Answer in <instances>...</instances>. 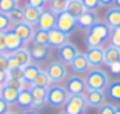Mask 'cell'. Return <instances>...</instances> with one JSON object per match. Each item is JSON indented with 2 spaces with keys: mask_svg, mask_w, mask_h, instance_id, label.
Here are the masks:
<instances>
[{
  "mask_svg": "<svg viewBox=\"0 0 120 114\" xmlns=\"http://www.w3.org/2000/svg\"><path fill=\"white\" fill-rule=\"evenodd\" d=\"M56 28L65 32L66 36H71L77 28V19L72 17L69 12H62L56 15Z\"/></svg>",
  "mask_w": 120,
  "mask_h": 114,
  "instance_id": "cell-5",
  "label": "cell"
},
{
  "mask_svg": "<svg viewBox=\"0 0 120 114\" xmlns=\"http://www.w3.org/2000/svg\"><path fill=\"white\" fill-rule=\"evenodd\" d=\"M86 57H88V62L92 68H100L105 63V48L103 46L89 48L86 51Z\"/></svg>",
  "mask_w": 120,
  "mask_h": 114,
  "instance_id": "cell-10",
  "label": "cell"
},
{
  "mask_svg": "<svg viewBox=\"0 0 120 114\" xmlns=\"http://www.w3.org/2000/svg\"><path fill=\"white\" fill-rule=\"evenodd\" d=\"M120 62V48L117 46H109L105 48V65L108 66H112L114 63H119Z\"/></svg>",
  "mask_w": 120,
  "mask_h": 114,
  "instance_id": "cell-22",
  "label": "cell"
},
{
  "mask_svg": "<svg viewBox=\"0 0 120 114\" xmlns=\"http://www.w3.org/2000/svg\"><path fill=\"white\" fill-rule=\"evenodd\" d=\"M32 62H45L51 56V46H43V45H32L29 49Z\"/></svg>",
  "mask_w": 120,
  "mask_h": 114,
  "instance_id": "cell-18",
  "label": "cell"
},
{
  "mask_svg": "<svg viewBox=\"0 0 120 114\" xmlns=\"http://www.w3.org/2000/svg\"><path fill=\"white\" fill-rule=\"evenodd\" d=\"M66 5H68V0H49L48 2V9L52 14L59 15L62 12H66Z\"/></svg>",
  "mask_w": 120,
  "mask_h": 114,
  "instance_id": "cell-27",
  "label": "cell"
},
{
  "mask_svg": "<svg viewBox=\"0 0 120 114\" xmlns=\"http://www.w3.org/2000/svg\"><path fill=\"white\" fill-rule=\"evenodd\" d=\"M68 97H69V94H68L66 88L65 86H60V85H51L49 88H48V96H46V102H48V105L52 108H62L65 106V103H66Z\"/></svg>",
  "mask_w": 120,
  "mask_h": 114,
  "instance_id": "cell-3",
  "label": "cell"
},
{
  "mask_svg": "<svg viewBox=\"0 0 120 114\" xmlns=\"http://www.w3.org/2000/svg\"><path fill=\"white\" fill-rule=\"evenodd\" d=\"M11 29H12V32L23 42V45H26L28 42H31L32 34H34V28H32L31 25H28L26 22H20V23L14 25Z\"/></svg>",
  "mask_w": 120,
  "mask_h": 114,
  "instance_id": "cell-9",
  "label": "cell"
},
{
  "mask_svg": "<svg viewBox=\"0 0 120 114\" xmlns=\"http://www.w3.org/2000/svg\"><path fill=\"white\" fill-rule=\"evenodd\" d=\"M71 68H72V71L77 72V74H85V72H88L91 65H89V62H88L86 54L79 53L77 56H75V59L71 62Z\"/></svg>",
  "mask_w": 120,
  "mask_h": 114,
  "instance_id": "cell-14",
  "label": "cell"
},
{
  "mask_svg": "<svg viewBox=\"0 0 120 114\" xmlns=\"http://www.w3.org/2000/svg\"><path fill=\"white\" fill-rule=\"evenodd\" d=\"M6 76H8V77H11V79L22 80V79H23V68H22V66H17V68H12V69H8Z\"/></svg>",
  "mask_w": 120,
  "mask_h": 114,
  "instance_id": "cell-37",
  "label": "cell"
},
{
  "mask_svg": "<svg viewBox=\"0 0 120 114\" xmlns=\"http://www.w3.org/2000/svg\"><path fill=\"white\" fill-rule=\"evenodd\" d=\"M86 108V100L85 94H79V96H69L65 103V113L66 114H85Z\"/></svg>",
  "mask_w": 120,
  "mask_h": 114,
  "instance_id": "cell-6",
  "label": "cell"
},
{
  "mask_svg": "<svg viewBox=\"0 0 120 114\" xmlns=\"http://www.w3.org/2000/svg\"><path fill=\"white\" fill-rule=\"evenodd\" d=\"M45 71L48 74V77L51 79V83H56V85H59V83H62L63 80L68 79V68L60 60H52Z\"/></svg>",
  "mask_w": 120,
  "mask_h": 114,
  "instance_id": "cell-4",
  "label": "cell"
},
{
  "mask_svg": "<svg viewBox=\"0 0 120 114\" xmlns=\"http://www.w3.org/2000/svg\"><path fill=\"white\" fill-rule=\"evenodd\" d=\"M42 8H35V6H29V5H25L23 8V22H26L28 25L34 26L37 25V22L40 19V14H42Z\"/></svg>",
  "mask_w": 120,
  "mask_h": 114,
  "instance_id": "cell-15",
  "label": "cell"
},
{
  "mask_svg": "<svg viewBox=\"0 0 120 114\" xmlns=\"http://www.w3.org/2000/svg\"><path fill=\"white\" fill-rule=\"evenodd\" d=\"M2 89H3V86L0 85V96H2Z\"/></svg>",
  "mask_w": 120,
  "mask_h": 114,
  "instance_id": "cell-51",
  "label": "cell"
},
{
  "mask_svg": "<svg viewBox=\"0 0 120 114\" xmlns=\"http://www.w3.org/2000/svg\"><path fill=\"white\" fill-rule=\"evenodd\" d=\"M8 108H9V105H8L6 102H5V100L0 97V114H5V113L8 111Z\"/></svg>",
  "mask_w": 120,
  "mask_h": 114,
  "instance_id": "cell-43",
  "label": "cell"
},
{
  "mask_svg": "<svg viewBox=\"0 0 120 114\" xmlns=\"http://www.w3.org/2000/svg\"><path fill=\"white\" fill-rule=\"evenodd\" d=\"M17 6V0H0V12H3V14H9Z\"/></svg>",
  "mask_w": 120,
  "mask_h": 114,
  "instance_id": "cell-32",
  "label": "cell"
},
{
  "mask_svg": "<svg viewBox=\"0 0 120 114\" xmlns=\"http://www.w3.org/2000/svg\"><path fill=\"white\" fill-rule=\"evenodd\" d=\"M60 114H66V113H65V111H63V113H60Z\"/></svg>",
  "mask_w": 120,
  "mask_h": 114,
  "instance_id": "cell-52",
  "label": "cell"
},
{
  "mask_svg": "<svg viewBox=\"0 0 120 114\" xmlns=\"http://www.w3.org/2000/svg\"><path fill=\"white\" fill-rule=\"evenodd\" d=\"M109 45L120 48V26L111 29V32H109Z\"/></svg>",
  "mask_w": 120,
  "mask_h": 114,
  "instance_id": "cell-33",
  "label": "cell"
},
{
  "mask_svg": "<svg viewBox=\"0 0 120 114\" xmlns=\"http://www.w3.org/2000/svg\"><path fill=\"white\" fill-rule=\"evenodd\" d=\"M34 86H40V88H49L51 86V79L48 77V74H46V71L45 69H40L39 71V74L35 76V79H34Z\"/></svg>",
  "mask_w": 120,
  "mask_h": 114,
  "instance_id": "cell-28",
  "label": "cell"
},
{
  "mask_svg": "<svg viewBox=\"0 0 120 114\" xmlns=\"http://www.w3.org/2000/svg\"><path fill=\"white\" fill-rule=\"evenodd\" d=\"M40 69H42V68H40L39 65H35V63H31V65H28V66H25L23 68V79H25V80H29V82H34L35 76L39 74Z\"/></svg>",
  "mask_w": 120,
  "mask_h": 114,
  "instance_id": "cell-29",
  "label": "cell"
},
{
  "mask_svg": "<svg viewBox=\"0 0 120 114\" xmlns=\"http://www.w3.org/2000/svg\"><path fill=\"white\" fill-rule=\"evenodd\" d=\"M17 2H19V0H17Z\"/></svg>",
  "mask_w": 120,
  "mask_h": 114,
  "instance_id": "cell-53",
  "label": "cell"
},
{
  "mask_svg": "<svg viewBox=\"0 0 120 114\" xmlns=\"http://www.w3.org/2000/svg\"><path fill=\"white\" fill-rule=\"evenodd\" d=\"M100 6H109L111 3H114V0H99Z\"/></svg>",
  "mask_w": 120,
  "mask_h": 114,
  "instance_id": "cell-46",
  "label": "cell"
},
{
  "mask_svg": "<svg viewBox=\"0 0 120 114\" xmlns=\"http://www.w3.org/2000/svg\"><path fill=\"white\" fill-rule=\"evenodd\" d=\"M66 12H69L72 17H80L83 12H86L85 6L82 3V0H68V5H66Z\"/></svg>",
  "mask_w": 120,
  "mask_h": 114,
  "instance_id": "cell-23",
  "label": "cell"
},
{
  "mask_svg": "<svg viewBox=\"0 0 120 114\" xmlns=\"http://www.w3.org/2000/svg\"><path fill=\"white\" fill-rule=\"evenodd\" d=\"M95 22H97V15L94 12H91V11H86L80 17H77V28L83 29V31H88Z\"/></svg>",
  "mask_w": 120,
  "mask_h": 114,
  "instance_id": "cell-21",
  "label": "cell"
},
{
  "mask_svg": "<svg viewBox=\"0 0 120 114\" xmlns=\"http://www.w3.org/2000/svg\"><path fill=\"white\" fill-rule=\"evenodd\" d=\"M86 88L88 89H97V91H105L109 85L108 80V74L100 68H92L91 71H88L85 77Z\"/></svg>",
  "mask_w": 120,
  "mask_h": 114,
  "instance_id": "cell-2",
  "label": "cell"
},
{
  "mask_svg": "<svg viewBox=\"0 0 120 114\" xmlns=\"http://www.w3.org/2000/svg\"><path fill=\"white\" fill-rule=\"evenodd\" d=\"M114 6L120 8V0H114Z\"/></svg>",
  "mask_w": 120,
  "mask_h": 114,
  "instance_id": "cell-48",
  "label": "cell"
},
{
  "mask_svg": "<svg viewBox=\"0 0 120 114\" xmlns=\"http://www.w3.org/2000/svg\"><path fill=\"white\" fill-rule=\"evenodd\" d=\"M20 82H22V80L6 77V82H5V85H3V86H9V88H14V89H19V91H20Z\"/></svg>",
  "mask_w": 120,
  "mask_h": 114,
  "instance_id": "cell-39",
  "label": "cell"
},
{
  "mask_svg": "<svg viewBox=\"0 0 120 114\" xmlns=\"http://www.w3.org/2000/svg\"><path fill=\"white\" fill-rule=\"evenodd\" d=\"M5 114H19V113H15V111H6Z\"/></svg>",
  "mask_w": 120,
  "mask_h": 114,
  "instance_id": "cell-49",
  "label": "cell"
},
{
  "mask_svg": "<svg viewBox=\"0 0 120 114\" xmlns=\"http://www.w3.org/2000/svg\"><path fill=\"white\" fill-rule=\"evenodd\" d=\"M108 97L112 102H120V80L111 82L108 85Z\"/></svg>",
  "mask_w": 120,
  "mask_h": 114,
  "instance_id": "cell-30",
  "label": "cell"
},
{
  "mask_svg": "<svg viewBox=\"0 0 120 114\" xmlns=\"http://www.w3.org/2000/svg\"><path fill=\"white\" fill-rule=\"evenodd\" d=\"M5 46H6V51L11 54V53H14V51L20 49L23 46V42L12 32V29H8L5 32Z\"/></svg>",
  "mask_w": 120,
  "mask_h": 114,
  "instance_id": "cell-17",
  "label": "cell"
},
{
  "mask_svg": "<svg viewBox=\"0 0 120 114\" xmlns=\"http://www.w3.org/2000/svg\"><path fill=\"white\" fill-rule=\"evenodd\" d=\"M8 63H9V54L0 53V71L8 72Z\"/></svg>",
  "mask_w": 120,
  "mask_h": 114,
  "instance_id": "cell-38",
  "label": "cell"
},
{
  "mask_svg": "<svg viewBox=\"0 0 120 114\" xmlns=\"http://www.w3.org/2000/svg\"><path fill=\"white\" fill-rule=\"evenodd\" d=\"M6 77H8L6 72L0 71V85H2V86H3V85H5V82H6Z\"/></svg>",
  "mask_w": 120,
  "mask_h": 114,
  "instance_id": "cell-45",
  "label": "cell"
},
{
  "mask_svg": "<svg viewBox=\"0 0 120 114\" xmlns=\"http://www.w3.org/2000/svg\"><path fill=\"white\" fill-rule=\"evenodd\" d=\"M32 45H43V46H49V36H48V31H43V29H35L34 34H32L31 39Z\"/></svg>",
  "mask_w": 120,
  "mask_h": 114,
  "instance_id": "cell-25",
  "label": "cell"
},
{
  "mask_svg": "<svg viewBox=\"0 0 120 114\" xmlns=\"http://www.w3.org/2000/svg\"><path fill=\"white\" fill-rule=\"evenodd\" d=\"M8 17H9V22H11L12 26L20 23V22H23V8H19V6L14 8V9L8 14Z\"/></svg>",
  "mask_w": 120,
  "mask_h": 114,
  "instance_id": "cell-31",
  "label": "cell"
},
{
  "mask_svg": "<svg viewBox=\"0 0 120 114\" xmlns=\"http://www.w3.org/2000/svg\"><path fill=\"white\" fill-rule=\"evenodd\" d=\"M66 91L69 96H79V94H85L86 93V82L85 79L80 76H72V77L66 79Z\"/></svg>",
  "mask_w": 120,
  "mask_h": 114,
  "instance_id": "cell-7",
  "label": "cell"
},
{
  "mask_svg": "<svg viewBox=\"0 0 120 114\" xmlns=\"http://www.w3.org/2000/svg\"><path fill=\"white\" fill-rule=\"evenodd\" d=\"M19 89H14V88H9V86H3L2 89V99L6 102L8 105H14L17 103V97H19Z\"/></svg>",
  "mask_w": 120,
  "mask_h": 114,
  "instance_id": "cell-26",
  "label": "cell"
},
{
  "mask_svg": "<svg viewBox=\"0 0 120 114\" xmlns=\"http://www.w3.org/2000/svg\"><path fill=\"white\" fill-rule=\"evenodd\" d=\"M23 114H40V113H39L37 110H32V108H31V110H26Z\"/></svg>",
  "mask_w": 120,
  "mask_h": 114,
  "instance_id": "cell-47",
  "label": "cell"
},
{
  "mask_svg": "<svg viewBox=\"0 0 120 114\" xmlns=\"http://www.w3.org/2000/svg\"><path fill=\"white\" fill-rule=\"evenodd\" d=\"M0 53H6V46H5V32L0 31Z\"/></svg>",
  "mask_w": 120,
  "mask_h": 114,
  "instance_id": "cell-42",
  "label": "cell"
},
{
  "mask_svg": "<svg viewBox=\"0 0 120 114\" xmlns=\"http://www.w3.org/2000/svg\"><path fill=\"white\" fill-rule=\"evenodd\" d=\"M109 69L112 71V74H114V76H117V74L120 72V62H119V63H114L112 66H109Z\"/></svg>",
  "mask_w": 120,
  "mask_h": 114,
  "instance_id": "cell-44",
  "label": "cell"
},
{
  "mask_svg": "<svg viewBox=\"0 0 120 114\" xmlns=\"http://www.w3.org/2000/svg\"><path fill=\"white\" fill-rule=\"evenodd\" d=\"M109 26L106 25L105 22H100L97 20L91 28L86 31V36H85V45L89 48H97V46H102L105 40L109 37Z\"/></svg>",
  "mask_w": 120,
  "mask_h": 114,
  "instance_id": "cell-1",
  "label": "cell"
},
{
  "mask_svg": "<svg viewBox=\"0 0 120 114\" xmlns=\"http://www.w3.org/2000/svg\"><path fill=\"white\" fill-rule=\"evenodd\" d=\"M49 0H26V5H29V6H35V8H42L45 6L46 3H48Z\"/></svg>",
  "mask_w": 120,
  "mask_h": 114,
  "instance_id": "cell-40",
  "label": "cell"
},
{
  "mask_svg": "<svg viewBox=\"0 0 120 114\" xmlns=\"http://www.w3.org/2000/svg\"><path fill=\"white\" fill-rule=\"evenodd\" d=\"M48 36H49V46L51 48H60V46H63L65 43L69 42V36H66L65 32H62L57 28L49 31Z\"/></svg>",
  "mask_w": 120,
  "mask_h": 114,
  "instance_id": "cell-16",
  "label": "cell"
},
{
  "mask_svg": "<svg viewBox=\"0 0 120 114\" xmlns=\"http://www.w3.org/2000/svg\"><path fill=\"white\" fill-rule=\"evenodd\" d=\"M37 28L43 29V31H48V32L52 31L56 28V14H52L49 9H43L39 22H37Z\"/></svg>",
  "mask_w": 120,
  "mask_h": 114,
  "instance_id": "cell-13",
  "label": "cell"
},
{
  "mask_svg": "<svg viewBox=\"0 0 120 114\" xmlns=\"http://www.w3.org/2000/svg\"><path fill=\"white\" fill-rule=\"evenodd\" d=\"M11 28H12V25H11L8 14H3V12H0V31L6 32L8 29H11Z\"/></svg>",
  "mask_w": 120,
  "mask_h": 114,
  "instance_id": "cell-34",
  "label": "cell"
},
{
  "mask_svg": "<svg viewBox=\"0 0 120 114\" xmlns=\"http://www.w3.org/2000/svg\"><path fill=\"white\" fill-rule=\"evenodd\" d=\"M85 100H86V105H88V106L97 108V110H99V108L106 102V94H105V91L86 89V93H85Z\"/></svg>",
  "mask_w": 120,
  "mask_h": 114,
  "instance_id": "cell-8",
  "label": "cell"
},
{
  "mask_svg": "<svg viewBox=\"0 0 120 114\" xmlns=\"http://www.w3.org/2000/svg\"><path fill=\"white\" fill-rule=\"evenodd\" d=\"M116 105L114 103H109V102H105V103L102 105V106L99 108V111H97V114H114L116 113Z\"/></svg>",
  "mask_w": 120,
  "mask_h": 114,
  "instance_id": "cell-35",
  "label": "cell"
},
{
  "mask_svg": "<svg viewBox=\"0 0 120 114\" xmlns=\"http://www.w3.org/2000/svg\"><path fill=\"white\" fill-rule=\"evenodd\" d=\"M105 23L109 26V29H114L120 26V8L109 6L105 12Z\"/></svg>",
  "mask_w": 120,
  "mask_h": 114,
  "instance_id": "cell-20",
  "label": "cell"
},
{
  "mask_svg": "<svg viewBox=\"0 0 120 114\" xmlns=\"http://www.w3.org/2000/svg\"><path fill=\"white\" fill-rule=\"evenodd\" d=\"M9 56L12 57V59H14V60L19 63V66H22V68H25V66H28V65L32 63L31 53H29L28 48H23V46H22L20 49L14 51V53H11Z\"/></svg>",
  "mask_w": 120,
  "mask_h": 114,
  "instance_id": "cell-19",
  "label": "cell"
},
{
  "mask_svg": "<svg viewBox=\"0 0 120 114\" xmlns=\"http://www.w3.org/2000/svg\"><path fill=\"white\" fill-rule=\"evenodd\" d=\"M17 105L19 108L22 110H31L32 106V96H31V91H23L20 89V93H19V97H17Z\"/></svg>",
  "mask_w": 120,
  "mask_h": 114,
  "instance_id": "cell-24",
  "label": "cell"
},
{
  "mask_svg": "<svg viewBox=\"0 0 120 114\" xmlns=\"http://www.w3.org/2000/svg\"><path fill=\"white\" fill-rule=\"evenodd\" d=\"M32 88H34V83L29 82V80L22 79V82H20V89H23V91H31Z\"/></svg>",
  "mask_w": 120,
  "mask_h": 114,
  "instance_id": "cell-41",
  "label": "cell"
},
{
  "mask_svg": "<svg viewBox=\"0 0 120 114\" xmlns=\"http://www.w3.org/2000/svg\"><path fill=\"white\" fill-rule=\"evenodd\" d=\"M82 3H83L86 11H91V12H94V11H97L100 8L99 0H82Z\"/></svg>",
  "mask_w": 120,
  "mask_h": 114,
  "instance_id": "cell-36",
  "label": "cell"
},
{
  "mask_svg": "<svg viewBox=\"0 0 120 114\" xmlns=\"http://www.w3.org/2000/svg\"><path fill=\"white\" fill-rule=\"evenodd\" d=\"M79 54V49L77 46H75L74 43H65L63 46H60L59 48V57H60V62H63L65 65H71V62L75 59V56Z\"/></svg>",
  "mask_w": 120,
  "mask_h": 114,
  "instance_id": "cell-11",
  "label": "cell"
},
{
  "mask_svg": "<svg viewBox=\"0 0 120 114\" xmlns=\"http://www.w3.org/2000/svg\"><path fill=\"white\" fill-rule=\"evenodd\" d=\"M114 114H120V106H117V108H116V113H114Z\"/></svg>",
  "mask_w": 120,
  "mask_h": 114,
  "instance_id": "cell-50",
  "label": "cell"
},
{
  "mask_svg": "<svg viewBox=\"0 0 120 114\" xmlns=\"http://www.w3.org/2000/svg\"><path fill=\"white\" fill-rule=\"evenodd\" d=\"M31 96H32V110H42L45 108L46 102V96H48V89L46 88H40V86H34L31 89Z\"/></svg>",
  "mask_w": 120,
  "mask_h": 114,
  "instance_id": "cell-12",
  "label": "cell"
}]
</instances>
